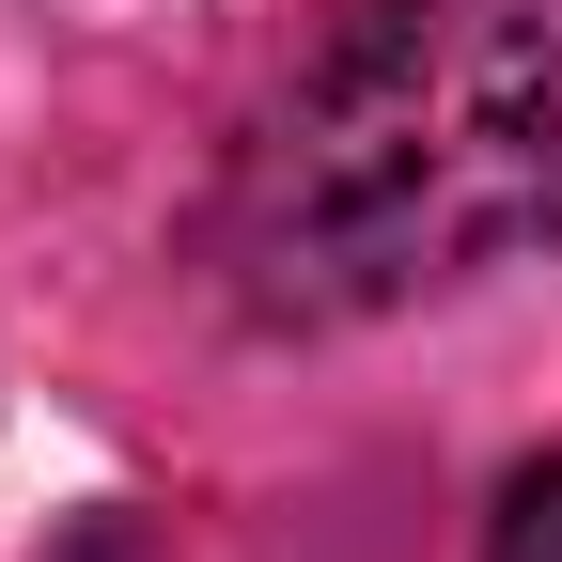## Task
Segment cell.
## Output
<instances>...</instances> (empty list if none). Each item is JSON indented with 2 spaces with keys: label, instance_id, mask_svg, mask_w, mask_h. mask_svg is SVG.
Here are the masks:
<instances>
[{
  "label": "cell",
  "instance_id": "obj_1",
  "mask_svg": "<svg viewBox=\"0 0 562 562\" xmlns=\"http://www.w3.org/2000/svg\"><path fill=\"white\" fill-rule=\"evenodd\" d=\"M562 235V0H344L220 172L266 328H375Z\"/></svg>",
  "mask_w": 562,
  "mask_h": 562
},
{
  "label": "cell",
  "instance_id": "obj_2",
  "mask_svg": "<svg viewBox=\"0 0 562 562\" xmlns=\"http://www.w3.org/2000/svg\"><path fill=\"white\" fill-rule=\"evenodd\" d=\"M484 562H562V453H531L501 484V516H484Z\"/></svg>",
  "mask_w": 562,
  "mask_h": 562
}]
</instances>
